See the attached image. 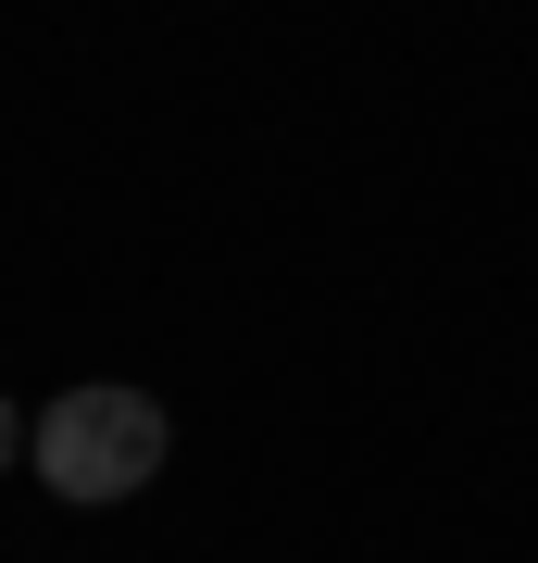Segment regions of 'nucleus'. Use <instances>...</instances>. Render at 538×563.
<instances>
[{"label":"nucleus","mask_w":538,"mask_h":563,"mask_svg":"<svg viewBox=\"0 0 538 563\" xmlns=\"http://www.w3.org/2000/svg\"><path fill=\"white\" fill-rule=\"evenodd\" d=\"M39 488L51 501H139V488L163 476V451H176V426H163L151 388H125V376H88V388H63V401L39 413Z\"/></svg>","instance_id":"obj_1"},{"label":"nucleus","mask_w":538,"mask_h":563,"mask_svg":"<svg viewBox=\"0 0 538 563\" xmlns=\"http://www.w3.org/2000/svg\"><path fill=\"white\" fill-rule=\"evenodd\" d=\"M25 439H39V426H25V413H13V388H0V476L25 463Z\"/></svg>","instance_id":"obj_2"}]
</instances>
